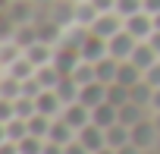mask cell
Returning a JSON list of instances; mask_svg holds the SVG:
<instances>
[{
  "label": "cell",
  "mask_w": 160,
  "mask_h": 154,
  "mask_svg": "<svg viewBox=\"0 0 160 154\" xmlns=\"http://www.w3.org/2000/svg\"><path fill=\"white\" fill-rule=\"evenodd\" d=\"M132 145H138L141 151H157V145H160V129H157L154 116H144L141 123L132 126Z\"/></svg>",
  "instance_id": "cell-1"
},
{
  "label": "cell",
  "mask_w": 160,
  "mask_h": 154,
  "mask_svg": "<svg viewBox=\"0 0 160 154\" xmlns=\"http://www.w3.org/2000/svg\"><path fill=\"white\" fill-rule=\"evenodd\" d=\"M122 28H126V19H122L116 10L101 13V16L94 19V25H91V32H94V35H101V38H107V41H110L116 32H122Z\"/></svg>",
  "instance_id": "cell-2"
},
{
  "label": "cell",
  "mask_w": 160,
  "mask_h": 154,
  "mask_svg": "<svg viewBox=\"0 0 160 154\" xmlns=\"http://www.w3.org/2000/svg\"><path fill=\"white\" fill-rule=\"evenodd\" d=\"M107 44H110V57H116V60H129V57H132V50L138 47V38H135V35H129V32L122 28V32H116Z\"/></svg>",
  "instance_id": "cell-3"
},
{
  "label": "cell",
  "mask_w": 160,
  "mask_h": 154,
  "mask_svg": "<svg viewBox=\"0 0 160 154\" xmlns=\"http://www.w3.org/2000/svg\"><path fill=\"white\" fill-rule=\"evenodd\" d=\"M78 60H82V54H78L75 47L57 44V50H53V66H57L63 75H72V72H75V66H78Z\"/></svg>",
  "instance_id": "cell-4"
},
{
  "label": "cell",
  "mask_w": 160,
  "mask_h": 154,
  "mask_svg": "<svg viewBox=\"0 0 160 154\" xmlns=\"http://www.w3.org/2000/svg\"><path fill=\"white\" fill-rule=\"evenodd\" d=\"M82 60H88V63H98V60H104L107 54H110V44H107V38H101V35H88L85 38V44H82Z\"/></svg>",
  "instance_id": "cell-5"
},
{
  "label": "cell",
  "mask_w": 160,
  "mask_h": 154,
  "mask_svg": "<svg viewBox=\"0 0 160 154\" xmlns=\"http://www.w3.org/2000/svg\"><path fill=\"white\" fill-rule=\"evenodd\" d=\"M126 32H129V35H135L138 41H148V38H151V32H154V16H151V13H144V10H141V13H135V16H129V19H126Z\"/></svg>",
  "instance_id": "cell-6"
},
{
  "label": "cell",
  "mask_w": 160,
  "mask_h": 154,
  "mask_svg": "<svg viewBox=\"0 0 160 154\" xmlns=\"http://www.w3.org/2000/svg\"><path fill=\"white\" fill-rule=\"evenodd\" d=\"M60 116H63V120H66V123L78 132V129H85V126L91 123V107H85L82 101H75V104H66Z\"/></svg>",
  "instance_id": "cell-7"
},
{
  "label": "cell",
  "mask_w": 160,
  "mask_h": 154,
  "mask_svg": "<svg viewBox=\"0 0 160 154\" xmlns=\"http://www.w3.org/2000/svg\"><path fill=\"white\" fill-rule=\"evenodd\" d=\"M78 141L94 154V151H101V148L107 145V129H101L98 123H88L85 129H78Z\"/></svg>",
  "instance_id": "cell-8"
},
{
  "label": "cell",
  "mask_w": 160,
  "mask_h": 154,
  "mask_svg": "<svg viewBox=\"0 0 160 154\" xmlns=\"http://www.w3.org/2000/svg\"><path fill=\"white\" fill-rule=\"evenodd\" d=\"M35 104H38V113H44V116H60V113H63V107H66L53 88H44V91L35 98Z\"/></svg>",
  "instance_id": "cell-9"
},
{
  "label": "cell",
  "mask_w": 160,
  "mask_h": 154,
  "mask_svg": "<svg viewBox=\"0 0 160 154\" xmlns=\"http://www.w3.org/2000/svg\"><path fill=\"white\" fill-rule=\"evenodd\" d=\"M78 101H82L85 107H98V104H104L107 101V85L104 82H88V85H82V91H78Z\"/></svg>",
  "instance_id": "cell-10"
},
{
  "label": "cell",
  "mask_w": 160,
  "mask_h": 154,
  "mask_svg": "<svg viewBox=\"0 0 160 154\" xmlns=\"http://www.w3.org/2000/svg\"><path fill=\"white\" fill-rule=\"evenodd\" d=\"M91 123H98L101 129H110L113 123H119V107H116V104H110V101L98 104V107L91 110Z\"/></svg>",
  "instance_id": "cell-11"
},
{
  "label": "cell",
  "mask_w": 160,
  "mask_h": 154,
  "mask_svg": "<svg viewBox=\"0 0 160 154\" xmlns=\"http://www.w3.org/2000/svg\"><path fill=\"white\" fill-rule=\"evenodd\" d=\"M53 44H47V41H35V44H28L25 47V57L35 63V66H44V63H53Z\"/></svg>",
  "instance_id": "cell-12"
},
{
  "label": "cell",
  "mask_w": 160,
  "mask_h": 154,
  "mask_svg": "<svg viewBox=\"0 0 160 154\" xmlns=\"http://www.w3.org/2000/svg\"><path fill=\"white\" fill-rule=\"evenodd\" d=\"M129 60H132L138 69H151V66L160 60V54H157V50H154L148 41H138V47L132 50V57H129Z\"/></svg>",
  "instance_id": "cell-13"
},
{
  "label": "cell",
  "mask_w": 160,
  "mask_h": 154,
  "mask_svg": "<svg viewBox=\"0 0 160 154\" xmlns=\"http://www.w3.org/2000/svg\"><path fill=\"white\" fill-rule=\"evenodd\" d=\"M141 79H144V69H138L132 60H119V72H116V82H119V85L132 88V85H138Z\"/></svg>",
  "instance_id": "cell-14"
},
{
  "label": "cell",
  "mask_w": 160,
  "mask_h": 154,
  "mask_svg": "<svg viewBox=\"0 0 160 154\" xmlns=\"http://www.w3.org/2000/svg\"><path fill=\"white\" fill-rule=\"evenodd\" d=\"M94 69H98V82L113 85V82H116V72H119V60L107 54L104 60H98V63H94Z\"/></svg>",
  "instance_id": "cell-15"
},
{
  "label": "cell",
  "mask_w": 160,
  "mask_h": 154,
  "mask_svg": "<svg viewBox=\"0 0 160 154\" xmlns=\"http://www.w3.org/2000/svg\"><path fill=\"white\" fill-rule=\"evenodd\" d=\"M98 16H101V13L94 10V3H91V0H75V16H72V22H75V25L91 28Z\"/></svg>",
  "instance_id": "cell-16"
},
{
  "label": "cell",
  "mask_w": 160,
  "mask_h": 154,
  "mask_svg": "<svg viewBox=\"0 0 160 154\" xmlns=\"http://www.w3.org/2000/svg\"><path fill=\"white\" fill-rule=\"evenodd\" d=\"M3 72H7V75H13V79H19V82H25V79H32V75L38 72V66H35V63H32V60L22 54V57H19L16 63H10Z\"/></svg>",
  "instance_id": "cell-17"
},
{
  "label": "cell",
  "mask_w": 160,
  "mask_h": 154,
  "mask_svg": "<svg viewBox=\"0 0 160 154\" xmlns=\"http://www.w3.org/2000/svg\"><path fill=\"white\" fill-rule=\"evenodd\" d=\"M144 116H151V110L141 107V104H135V101H129V104L119 107V123H126V126H135V123H141Z\"/></svg>",
  "instance_id": "cell-18"
},
{
  "label": "cell",
  "mask_w": 160,
  "mask_h": 154,
  "mask_svg": "<svg viewBox=\"0 0 160 154\" xmlns=\"http://www.w3.org/2000/svg\"><path fill=\"white\" fill-rule=\"evenodd\" d=\"M75 135H78V132H75L63 116H57V120H53V126H50V135H47V138H50V141H57V145H69Z\"/></svg>",
  "instance_id": "cell-19"
},
{
  "label": "cell",
  "mask_w": 160,
  "mask_h": 154,
  "mask_svg": "<svg viewBox=\"0 0 160 154\" xmlns=\"http://www.w3.org/2000/svg\"><path fill=\"white\" fill-rule=\"evenodd\" d=\"M132 141V126H126V123H113L110 129H107V145L110 148H122V145H129Z\"/></svg>",
  "instance_id": "cell-20"
},
{
  "label": "cell",
  "mask_w": 160,
  "mask_h": 154,
  "mask_svg": "<svg viewBox=\"0 0 160 154\" xmlns=\"http://www.w3.org/2000/svg\"><path fill=\"white\" fill-rule=\"evenodd\" d=\"M53 91L60 95V101H63V104H75V101H78V91H82V85H78L72 75H63L60 85H57Z\"/></svg>",
  "instance_id": "cell-21"
},
{
  "label": "cell",
  "mask_w": 160,
  "mask_h": 154,
  "mask_svg": "<svg viewBox=\"0 0 160 154\" xmlns=\"http://www.w3.org/2000/svg\"><path fill=\"white\" fill-rule=\"evenodd\" d=\"M0 129H3V138H10V141H22V138L28 135V120L16 116V120H10V123H0Z\"/></svg>",
  "instance_id": "cell-22"
},
{
  "label": "cell",
  "mask_w": 160,
  "mask_h": 154,
  "mask_svg": "<svg viewBox=\"0 0 160 154\" xmlns=\"http://www.w3.org/2000/svg\"><path fill=\"white\" fill-rule=\"evenodd\" d=\"M19 95H22V82L3 72L0 75V101H16Z\"/></svg>",
  "instance_id": "cell-23"
},
{
  "label": "cell",
  "mask_w": 160,
  "mask_h": 154,
  "mask_svg": "<svg viewBox=\"0 0 160 154\" xmlns=\"http://www.w3.org/2000/svg\"><path fill=\"white\" fill-rule=\"evenodd\" d=\"M35 75H38V82H41L44 88H57V85H60V79H63V72H60L53 63H44V66H38V72H35Z\"/></svg>",
  "instance_id": "cell-24"
},
{
  "label": "cell",
  "mask_w": 160,
  "mask_h": 154,
  "mask_svg": "<svg viewBox=\"0 0 160 154\" xmlns=\"http://www.w3.org/2000/svg\"><path fill=\"white\" fill-rule=\"evenodd\" d=\"M72 79H75L78 85L98 82V69H94V63H88V60H78V66H75V72H72Z\"/></svg>",
  "instance_id": "cell-25"
},
{
  "label": "cell",
  "mask_w": 160,
  "mask_h": 154,
  "mask_svg": "<svg viewBox=\"0 0 160 154\" xmlns=\"http://www.w3.org/2000/svg\"><path fill=\"white\" fill-rule=\"evenodd\" d=\"M107 101H110V104H116V107H122V104H129V101H132V88H126V85L113 82V85H107Z\"/></svg>",
  "instance_id": "cell-26"
},
{
  "label": "cell",
  "mask_w": 160,
  "mask_h": 154,
  "mask_svg": "<svg viewBox=\"0 0 160 154\" xmlns=\"http://www.w3.org/2000/svg\"><path fill=\"white\" fill-rule=\"evenodd\" d=\"M44 141L47 138H38V135H25L22 141H19V154H44Z\"/></svg>",
  "instance_id": "cell-27"
},
{
  "label": "cell",
  "mask_w": 160,
  "mask_h": 154,
  "mask_svg": "<svg viewBox=\"0 0 160 154\" xmlns=\"http://www.w3.org/2000/svg\"><path fill=\"white\" fill-rule=\"evenodd\" d=\"M141 10H144V0H116V13L122 19H129V16H135Z\"/></svg>",
  "instance_id": "cell-28"
},
{
  "label": "cell",
  "mask_w": 160,
  "mask_h": 154,
  "mask_svg": "<svg viewBox=\"0 0 160 154\" xmlns=\"http://www.w3.org/2000/svg\"><path fill=\"white\" fill-rule=\"evenodd\" d=\"M144 82H148L151 88H160V60H157L151 69H144Z\"/></svg>",
  "instance_id": "cell-29"
},
{
  "label": "cell",
  "mask_w": 160,
  "mask_h": 154,
  "mask_svg": "<svg viewBox=\"0 0 160 154\" xmlns=\"http://www.w3.org/2000/svg\"><path fill=\"white\" fill-rule=\"evenodd\" d=\"M63 154H91V151H88V148H85L82 141H78V135H75V138H72L69 145H63Z\"/></svg>",
  "instance_id": "cell-30"
},
{
  "label": "cell",
  "mask_w": 160,
  "mask_h": 154,
  "mask_svg": "<svg viewBox=\"0 0 160 154\" xmlns=\"http://www.w3.org/2000/svg\"><path fill=\"white\" fill-rule=\"evenodd\" d=\"M91 3H94L98 13H110V10H116V0H91Z\"/></svg>",
  "instance_id": "cell-31"
},
{
  "label": "cell",
  "mask_w": 160,
  "mask_h": 154,
  "mask_svg": "<svg viewBox=\"0 0 160 154\" xmlns=\"http://www.w3.org/2000/svg\"><path fill=\"white\" fill-rule=\"evenodd\" d=\"M0 154H19V141L3 138V141H0Z\"/></svg>",
  "instance_id": "cell-32"
},
{
  "label": "cell",
  "mask_w": 160,
  "mask_h": 154,
  "mask_svg": "<svg viewBox=\"0 0 160 154\" xmlns=\"http://www.w3.org/2000/svg\"><path fill=\"white\" fill-rule=\"evenodd\" d=\"M44 154H63V145H57V141H44Z\"/></svg>",
  "instance_id": "cell-33"
},
{
  "label": "cell",
  "mask_w": 160,
  "mask_h": 154,
  "mask_svg": "<svg viewBox=\"0 0 160 154\" xmlns=\"http://www.w3.org/2000/svg\"><path fill=\"white\" fill-rule=\"evenodd\" d=\"M144 13L157 16V13H160V0H144Z\"/></svg>",
  "instance_id": "cell-34"
},
{
  "label": "cell",
  "mask_w": 160,
  "mask_h": 154,
  "mask_svg": "<svg viewBox=\"0 0 160 154\" xmlns=\"http://www.w3.org/2000/svg\"><path fill=\"white\" fill-rule=\"evenodd\" d=\"M148 44H151V47H154V50L160 54V28H154V32H151V38H148Z\"/></svg>",
  "instance_id": "cell-35"
},
{
  "label": "cell",
  "mask_w": 160,
  "mask_h": 154,
  "mask_svg": "<svg viewBox=\"0 0 160 154\" xmlns=\"http://www.w3.org/2000/svg\"><path fill=\"white\" fill-rule=\"evenodd\" d=\"M151 113H160V88H154V98H151Z\"/></svg>",
  "instance_id": "cell-36"
},
{
  "label": "cell",
  "mask_w": 160,
  "mask_h": 154,
  "mask_svg": "<svg viewBox=\"0 0 160 154\" xmlns=\"http://www.w3.org/2000/svg\"><path fill=\"white\" fill-rule=\"evenodd\" d=\"M94 154H119V151H116V148H110V145H104V148H101V151H94Z\"/></svg>",
  "instance_id": "cell-37"
},
{
  "label": "cell",
  "mask_w": 160,
  "mask_h": 154,
  "mask_svg": "<svg viewBox=\"0 0 160 154\" xmlns=\"http://www.w3.org/2000/svg\"><path fill=\"white\" fill-rule=\"evenodd\" d=\"M154 28H160V13H157V16H154Z\"/></svg>",
  "instance_id": "cell-38"
},
{
  "label": "cell",
  "mask_w": 160,
  "mask_h": 154,
  "mask_svg": "<svg viewBox=\"0 0 160 154\" xmlns=\"http://www.w3.org/2000/svg\"><path fill=\"white\" fill-rule=\"evenodd\" d=\"M154 116V123H157V129H160V113H151Z\"/></svg>",
  "instance_id": "cell-39"
}]
</instances>
